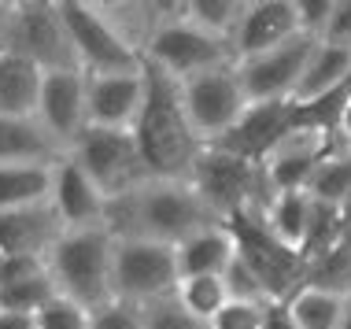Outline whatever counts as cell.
<instances>
[{
  "mask_svg": "<svg viewBox=\"0 0 351 329\" xmlns=\"http://www.w3.org/2000/svg\"><path fill=\"white\" fill-rule=\"evenodd\" d=\"M218 222L185 178H145L137 189L108 200L104 226L111 237H141L159 244H182L189 233Z\"/></svg>",
  "mask_w": 351,
  "mask_h": 329,
  "instance_id": "1",
  "label": "cell"
},
{
  "mask_svg": "<svg viewBox=\"0 0 351 329\" xmlns=\"http://www.w3.org/2000/svg\"><path fill=\"white\" fill-rule=\"evenodd\" d=\"M130 134L137 141V152L148 178H185L193 159L204 148L182 111L178 82L167 78L152 63H145V100H141V111L134 126H130Z\"/></svg>",
  "mask_w": 351,
  "mask_h": 329,
  "instance_id": "2",
  "label": "cell"
},
{
  "mask_svg": "<svg viewBox=\"0 0 351 329\" xmlns=\"http://www.w3.org/2000/svg\"><path fill=\"white\" fill-rule=\"evenodd\" d=\"M185 182L193 185V193L204 200V208L215 215L218 222L233 219H259L267 211L270 196L278 193L270 185L267 171L259 159L233 156L226 148L204 145L200 156L193 159Z\"/></svg>",
  "mask_w": 351,
  "mask_h": 329,
  "instance_id": "3",
  "label": "cell"
},
{
  "mask_svg": "<svg viewBox=\"0 0 351 329\" xmlns=\"http://www.w3.org/2000/svg\"><path fill=\"white\" fill-rule=\"evenodd\" d=\"M111 237L108 226H85L63 230L45 256L56 296L78 304L82 311H97L111 304Z\"/></svg>",
  "mask_w": 351,
  "mask_h": 329,
  "instance_id": "4",
  "label": "cell"
},
{
  "mask_svg": "<svg viewBox=\"0 0 351 329\" xmlns=\"http://www.w3.org/2000/svg\"><path fill=\"white\" fill-rule=\"evenodd\" d=\"M63 156L104 193V200H115V196L137 189L148 178L145 163H141V152H137V141L130 130L85 126L67 145Z\"/></svg>",
  "mask_w": 351,
  "mask_h": 329,
  "instance_id": "5",
  "label": "cell"
},
{
  "mask_svg": "<svg viewBox=\"0 0 351 329\" xmlns=\"http://www.w3.org/2000/svg\"><path fill=\"white\" fill-rule=\"evenodd\" d=\"M67 30L74 63L85 74H108V71H137L141 63V49L130 41L126 34L111 23L108 15H100L93 4L85 0H56Z\"/></svg>",
  "mask_w": 351,
  "mask_h": 329,
  "instance_id": "6",
  "label": "cell"
},
{
  "mask_svg": "<svg viewBox=\"0 0 351 329\" xmlns=\"http://www.w3.org/2000/svg\"><path fill=\"white\" fill-rule=\"evenodd\" d=\"M178 100H182V111L193 134L200 137V145H215L222 134H230L233 122L248 108V97L237 78V63H218V67H207L193 78H182Z\"/></svg>",
  "mask_w": 351,
  "mask_h": 329,
  "instance_id": "7",
  "label": "cell"
},
{
  "mask_svg": "<svg viewBox=\"0 0 351 329\" xmlns=\"http://www.w3.org/2000/svg\"><path fill=\"white\" fill-rule=\"evenodd\" d=\"M178 285V259L170 244L115 237L111 244V300L122 304H148Z\"/></svg>",
  "mask_w": 351,
  "mask_h": 329,
  "instance_id": "8",
  "label": "cell"
},
{
  "mask_svg": "<svg viewBox=\"0 0 351 329\" xmlns=\"http://www.w3.org/2000/svg\"><path fill=\"white\" fill-rule=\"evenodd\" d=\"M141 60L159 67L167 78L182 82L207 67H218V63H233V52L222 34H211L189 19H170V23L148 30L145 45H141Z\"/></svg>",
  "mask_w": 351,
  "mask_h": 329,
  "instance_id": "9",
  "label": "cell"
},
{
  "mask_svg": "<svg viewBox=\"0 0 351 329\" xmlns=\"http://www.w3.org/2000/svg\"><path fill=\"white\" fill-rule=\"evenodd\" d=\"M0 49L19 52L26 60H34L41 71H63L78 67L63 30V19L56 4H19L8 8L4 19V45Z\"/></svg>",
  "mask_w": 351,
  "mask_h": 329,
  "instance_id": "10",
  "label": "cell"
},
{
  "mask_svg": "<svg viewBox=\"0 0 351 329\" xmlns=\"http://www.w3.org/2000/svg\"><path fill=\"white\" fill-rule=\"evenodd\" d=\"M226 226L233 230L237 252H241V259L252 267V274L259 278L267 300L270 304H285V300L303 285V274H307L303 256L296 248H289V244L274 241L270 233L252 219H233Z\"/></svg>",
  "mask_w": 351,
  "mask_h": 329,
  "instance_id": "11",
  "label": "cell"
},
{
  "mask_svg": "<svg viewBox=\"0 0 351 329\" xmlns=\"http://www.w3.org/2000/svg\"><path fill=\"white\" fill-rule=\"evenodd\" d=\"M311 49H315V34H296L267 52L237 60V78H241L248 104H270V100H289L292 104V93L300 86Z\"/></svg>",
  "mask_w": 351,
  "mask_h": 329,
  "instance_id": "12",
  "label": "cell"
},
{
  "mask_svg": "<svg viewBox=\"0 0 351 329\" xmlns=\"http://www.w3.org/2000/svg\"><path fill=\"white\" fill-rule=\"evenodd\" d=\"M337 148V134L326 126H311V122H292L278 134V141L263 152V171H267L274 189H303L311 171L322 156Z\"/></svg>",
  "mask_w": 351,
  "mask_h": 329,
  "instance_id": "13",
  "label": "cell"
},
{
  "mask_svg": "<svg viewBox=\"0 0 351 329\" xmlns=\"http://www.w3.org/2000/svg\"><path fill=\"white\" fill-rule=\"evenodd\" d=\"M34 119L41 122L45 134L67 152L71 141L89 126V119H85V71L82 67L45 71Z\"/></svg>",
  "mask_w": 351,
  "mask_h": 329,
  "instance_id": "14",
  "label": "cell"
},
{
  "mask_svg": "<svg viewBox=\"0 0 351 329\" xmlns=\"http://www.w3.org/2000/svg\"><path fill=\"white\" fill-rule=\"evenodd\" d=\"M296 34H307V30L300 26V15L292 8V0H244L237 23L226 34V41H230V52L237 63L255 52H267Z\"/></svg>",
  "mask_w": 351,
  "mask_h": 329,
  "instance_id": "15",
  "label": "cell"
},
{
  "mask_svg": "<svg viewBox=\"0 0 351 329\" xmlns=\"http://www.w3.org/2000/svg\"><path fill=\"white\" fill-rule=\"evenodd\" d=\"M145 100V63L137 71L85 74V119L89 126L130 130Z\"/></svg>",
  "mask_w": 351,
  "mask_h": 329,
  "instance_id": "16",
  "label": "cell"
},
{
  "mask_svg": "<svg viewBox=\"0 0 351 329\" xmlns=\"http://www.w3.org/2000/svg\"><path fill=\"white\" fill-rule=\"evenodd\" d=\"M52 211L60 215L63 230H85V226H104L108 200L97 185L85 178L67 156L52 167V193H49Z\"/></svg>",
  "mask_w": 351,
  "mask_h": 329,
  "instance_id": "17",
  "label": "cell"
},
{
  "mask_svg": "<svg viewBox=\"0 0 351 329\" xmlns=\"http://www.w3.org/2000/svg\"><path fill=\"white\" fill-rule=\"evenodd\" d=\"M60 233H63V222H60V215L52 211V204L0 211V256L45 259Z\"/></svg>",
  "mask_w": 351,
  "mask_h": 329,
  "instance_id": "18",
  "label": "cell"
},
{
  "mask_svg": "<svg viewBox=\"0 0 351 329\" xmlns=\"http://www.w3.org/2000/svg\"><path fill=\"white\" fill-rule=\"evenodd\" d=\"M292 104L289 100H270V104H248L244 115L233 122L230 134H222L215 141V148H226L233 156L244 159H263V152L278 141V134L289 126Z\"/></svg>",
  "mask_w": 351,
  "mask_h": 329,
  "instance_id": "19",
  "label": "cell"
},
{
  "mask_svg": "<svg viewBox=\"0 0 351 329\" xmlns=\"http://www.w3.org/2000/svg\"><path fill=\"white\" fill-rule=\"evenodd\" d=\"M348 86H351V45L315 37V49H311L307 63H303L292 104H311V100H322Z\"/></svg>",
  "mask_w": 351,
  "mask_h": 329,
  "instance_id": "20",
  "label": "cell"
},
{
  "mask_svg": "<svg viewBox=\"0 0 351 329\" xmlns=\"http://www.w3.org/2000/svg\"><path fill=\"white\" fill-rule=\"evenodd\" d=\"M233 256H237V237L226 222H211V226H204V230L189 233L182 244H174L178 278L222 274Z\"/></svg>",
  "mask_w": 351,
  "mask_h": 329,
  "instance_id": "21",
  "label": "cell"
},
{
  "mask_svg": "<svg viewBox=\"0 0 351 329\" xmlns=\"http://www.w3.org/2000/svg\"><path fill=\"white\" fill-rule=\"evenodd\" d=\"M63 148L34 115H0V163H60Z\"/></svg>",
  "mask_w": 351,
  "mask_h": 329,
  "instance_id": "22",
  "label": "cell"
},
{
  "mask_svg": "<svg viewBox=\"0 0 351 329\" xmlns=\"http://www.w3.org/2000/svg\"><path fill=\"white\" fill-rule=\"evenodd\" d=\"M311 215H315V200L307 196V189H278L270 196L267 211L252 222H259L274 241L300 252L303 241H307V230H311Z\"/></svg>",
  "mask_w": 351,
  "mask_h": 329,
  "instance_id": "23",
  "label": "cell"
},
{
  "mask_svg": "<svg viewBox=\"0 0 351 329\" xmlns=\"http://www.w3.org/2000/svg\"><path fill=\"white\" fill-rule=\"evenodd\" d=\"M45 71L19 52L0 49V115H34Z\"/></svg>",
  "mask_w": 351,
  "mask_h": 329,
  "instance_id": "24",
  "label": "cell"
},
{
  "mask_svg": "<svg viewBox=\"0 0 351 329\" xmlns=\"http://www.w3.org/2000/svg\"><path fill=\"white\" fill-rule=\"evenodd\" d=\"M56 163H0V211L49 204Z\"/></svg>",
  "mask_w": 351,
  "mask_h": 329,
  "instance_id": "25",
  "label": "cell"
},
{
  "mask_svg": "<svg viewBox=\"0 0 351 329\" xmlns=\"http://www.w3.org/2000/svg\"><path fill=\"white\" fill-rule=\"evenodd\" d=\"M307 196L315 204H326V208H351V152L348 148H329L326 156L315 163V171L307 178Z\"/></svg>",
  "mask_w": 351,
  "mask_h": 329,
  "instance_id": "26",
  "label": "cell"
},
{
  "mask_svg": "<svg viewBox=\"0 0 351 329\" xmlns=\"http://www.w3.org/2000/svg\"><path fill=\"white\" fill-rule=\"evenodd\" d=\"M281 307L296 329H340L344 296L329 293V289H318V285H300Z\"/></svg>",
  "mask_w": 351,
  "mask_h": 329,
  "instance_id": "27",
  "label": "cell"
},
{
  "mask_svg": "<svg viewBox=\"0 0 351 329\" xmlns=\"http://www.w3.org/2000/svg\"><path fill=\"white\" fill-rule=\"evenodd\" d=\"M174 296H178V304H182L193 318H200V322H207V318H211L218 307L230 300V293H226V285H222V278H218V274L178 278Z\"/></svg>",
  "mask_w": 351,
  "mask_h": 329,
  "instance_id": "28",
  "label": "cell"
},
{
  "mask_svg": "<svg viewBox=\"0 0 351 329\" xmlns=\"http://www.w3.org/2000/svg\"><path fill=\"white\" fill-rule=\"evenodd\" d=\"M56 300V285L49 278V270L41 274H30L15 285H4L0 289V311H23V315H37L45 304Z\"/></svg>",
  "mask_w": 351,
  "mask_h": 329,
  "instance_id": "29",
  "label": "cell"
},
{
  "mask_svg": "<svg viewBox=\"0 0 351 329\" xmlns=\"http://www.w3.org/2000/svg\"><path fill=\"white\" fill-rule=\"evenodd\" d=\"M244 0H182V19L204 26L211 34H230V26L237 23Z\"/></svg>",
  "mask_w": 351,
  "mask_h": 329,
  "instance_id": "30",
  "label": "cell"
},
{
  "mask_svg": "<svg viewBox=\"0 0 351 329\" xmlns=\"http://www.w3.org/2000/svg\"><path fill=\"white\" fill-rule=\"evenodd\" d=\"M141 322H145V329H207V322L193 318L182 304H178L174 293L141 304Z\"/></svg>",
  "mask_w": 351,
  "mask_h": 329,
  "instance_id": "31",
  "label": "cell"
},
{
  "mask_svg": "<svg viewBox=\"0 0 351 329\" xmlns=\"http://www.w3.org/2000/svg\"><path fill=\"white\" fill-rule=\"evenodd\" d=\"M267 307L270 304H259V300H226L207 318V329H263L267 326Z\"/></svg>",
  "mask_w": 351,
  "mask_h": 329,
  "instance_id": "32",
  "label": "cell"
},
{
  "mask_svg": "<svg viewBox=\"0 0 351 329\" xmlns=\"http://www.w3.org/2000/svg\"><path fill=\"white\" fill-rule=\"evenodd\" d=\"M222 285H226V293H230V300H259V304H270L267 293H263V285H259V278L252 274V267L241 259V252L230 259V267L222 270Z\"/></svg>",
  "mask_w": 351,
  "mask_h": 329,
  "instance_id": "33",
  "label": "cell"
},
{
  "mask_svg": "<svg viewBox=\"0 0 351 329\" xmlns=\"http://www.w3.org/2000/svg\"><path fill=\"white\" fill-rule=\"evenodd\" d=\"M34 326L37 329H89V311H82L78 304L56 296L52 304H45L34 315Z\"/></svg>",
  "mask_w": 351,
  "mask_h": 329,
  "instance_id": "34",
  "label": "cell"
},
{
  "mask_svg": "<svg viewBox=\"0 0 351 329\" xmlns=\"http://www.w3.org/2000/svg\"><path fill=\"white\" fill-rule=\"evenodd\" d=\"M89 329H145V322H141V307L137 304L111 300V304L89 311Z\"/></svg>",
  "mask_w": 351,
  "mask_h": 329,
  "instance_id": "35",
  "label": "cell"
},
{
  "mask_svg": "<svg viewBox=\"0 0 351 329\" xmlns=\"http://www.w3.org/2000/svg\"><path fill=\"white\" fill-rule=\"evenodd\" d=\"M85 4H93L100 15H108L111 23L119 26L122 34L130 37V41L141 49V41H145V30H141V23H137V12H134V0H85Z\"/></svg>",
  "mask_w": 351,
  "mask_h": 329,
  "instance_id": "36",
  "label": "cell"
},
{
  "mask_svg": "<svg viewBox=\"0 0 351 329\" xmlns=\"http://www.w3.org/2000/svg\"><path fill=\"white\" fill-rule=\"evenodd\" d=\"M134 12H137L141 30H145V37H148V30L170 23V19H182V0H134Z\"/></svg>",
  "mask_w": 351,
  "mask_h": 329,
  "instance_id": "37",
  "label": "cell"
},
{
  "mask_svg": "<svg viewBox=\"0 0 351 329\" xmlns=\"http://www.w3.org/2000/svg\"><path fill=\"white\" fill-rule=\"evenodd\" d=\"M333 4H337V0H292V8H296V15H300V26L307 34H315V37L326 30Z\"/></svg>",
  "mask_w": 351,
  "mask_h": 329,
  "instance_id": "38",
  "label": "cell"
},
{
  "mask_svg": "<svg viewBox=\"0 0 351 329\" xmlns=\"http://www.w3.org/2000/svg\"><path fill=\"white\" fill-rule=\"evenodd\" d=\"M318 37H326V41H344V45H351V0H337L333 12H329L326 30H322Z\"/></svg>",
  "mask_w": 351,
  "mask_h": 329,
  "instance_id": "39",
  "label": "cell"
},
{
  "mask_svg": "<svg viewBox=\"0 0 351 329\" xmlns=\"http://www.w3.org/2000/svg\"><path fill=\"white\" fill-rule=\"evenodd\" d=\"M333 134H337V145L351 152V89L344 93V104H340V111H337V126H333Z\"/></svg>",
  "mask_w": 351,
  "mask_h": 329,
  "instance_id": "40",
  "label": "cell"
},
{
  "mask_svg": "<svg viewBox=\"0 0 351 329\" xmlns=\"http://www.w3.org/2000/svg\"><path fill=\"white\" fill-rule=\"evenodd\" d=\"M0 329H37V326H34V315H23V311H0Z\"/></svg>",
  "mask_w": 351,
  "mask_h": 329,
  "instance_id": "41",
  "label": "cell"
},
{
  "mask_svg": "<svg viewBox=\"0 0 351 329\" xmlns=\"http://www.w3.org/2000/svg\"><path fill=\"white\" fill-rule=\"evenodd\" d=\"M263 329H296V326L289 322V315H285L281 304H270L267 307V326H263Z\"/></svg>",
  "mask_w": 351,
  "mask_h": 329,
  "instance_id": "42",
  "label": "cell"
},
{
  "mask_svg": "<svg viewBox=\"0 0 351 329\" xmlns=\"http://www.w3.org/2000/svg\"><path fill=\"white\" fill-rule=\"evenodd\" d=\"M340 329H351V296H344V311H340Z\"/></svg>",
  "mask_w": 351,
  "mask_h": 329,
  "instance_id": "43",
  "label": "cell"
},
{
  "mask_svg": "<svg viewBox=\"0 0 351 329\" xmlns=\"http://www.w3.org/2000/svg\"><path fill=\"white\" fill-rule=\"evenodd\" d=\"M4 19H8V4H0V45H4Z\"/></svg>",
  "mask_w": 351,
  "mask_h": 329,
  "instance_id": "44",
  "label": "cell"
}]
</instances>
